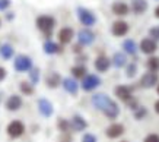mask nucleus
<instances>
[{
	"instance_id": "43",
	"label": "nucleus",
	"mask_w": 159,
	"mask_h": 142,
	"mask_svg": "<svg viewBox=\"0 0 159 142\" xmlns=\"http://www.w3.org/2000/svg\"><path fill=\"white\" fill-rule=\"evenodd\" d=\"M2 100H3V92H0V103H2Z\"/></svg>"
},
{
	"instance_id": "23",
	"label": "nucleus",
	"mask_w": 159,
	"mask_h": 142,
	"mask_svg": "<svg viewBox=\"0 0 159 142\" xmlns=\"http://www.w3.org/2000/svg\"><path fill=\"white\" fill-rule=\"evenodd\" d=\"M131 9H133L134 13L142 15V13L148 9V2H146V0H133V2H131Z\"/></svg>"
},
{
	"instance_id": "25",
	"label": "nucleus",
	"mask_w": 159,
	"mask_h": 142,
	"mask_svg": "<svg viewBox=\"0 0 159 142\" xmlns=\"http://www.w3.org/2000/svg\"><path fill=\"white\" fill-rule=\"evenodd\" d=\"M111 63L114 64L116 68L120 69L127 64V57H125V54H123V53H116L112 56V59H111Z\"/></svg>"
},
{
	"instance_id": "3",
	"label": "nucleus",
	"mask_w": 159,
	"mask_h": 142,
	"mask_svg": "<svg viewBox=\"0 0 159 142\" xmlns=\"http://www.w3.org/2000/svg\"><path fill=\"white\" fill-rule=\"evenodd\" d=\"M76 12H77V18L80 21V24H82L85 28H91V26H93V25L97 24V16L93 15L89 9L79 6Z\"/></svg>"
},
{
	"instance_id": "29",
	"label": "nucleus",
	"mask_w": 159,
	"mask_h": 142,
	"mask_svg": "<svg viewBox=\"0 0 159 142\" xmlns=\"http://www.w3.org/2000/svg\"><path fill=\"white\" fill-rule=\"evenodd\" d=\"M28 73H29V82L32 83V85H37V83L39 82V69L32 68Z\"/></svg>"
},
{
	"instance_id": "12",
	"label": "nucleus",
	"mask_w": 159,
	"mask_h": 142,
	"mask_svg": "<svg viewBox=\"0 0 159 142\" xmlns=\"http://www.w3.org/2000/svg\"><path fill=\"white\" fill-rule=\"evenodd\" d=\"M111 32L116 37H124L129 32V24L124 21H116L111 26Z\"/></svg>"
},
{
	"instance_id": "30",
	"label": "nucleus",
	"mask_w": 159,
	"mask_h": 142,
	"mask_svg": "<svg viewBox=\"0 0 159 142\" xmlns=\"http://www.w3.org/2000/svg\"><path fill=\"white\" fill-rule=\"evenodd\" d=\"M148 69H149L150 72H158L159 70V57H150L148 60V63H146Z\"/></svg>"
},
{
	"instance_id": "18",
	"label": "nucleus",
	"mask_w": 159,
	"mask_h": 142,
	"mask_svg": "<svg viewBox=\"0 0 159 142\" xmlns=\"http://www.w3.org/2000/svg\"><path fill=\"white\" fill-rule=\"evenodd\" d=\"M93 66H95V69H97L98 72L104 73V72H107V70L110 69L111 60L108 59L107 56H98L97 59H95V63H93Z\"/></svg>"
},
{
	"instance_id": "40",
	"label": "nucleus",
	"mask_w": 159,
	"mask_h": 142,
	"mask_svg": "<svg viewBox=\"0 0 159 142\" xmlns=\"http://www.w3.org/2000/svg\"><path fill=\"white\" fill-rule=\"evenodd\" d=\"M15 18V13L13 12H7V15H6V19L7 21H12Z\"/></svg>"
},
{
	"instance_id": "27",
	"label": "nucleus",
	"mask_w": 159,
	"mask_h": 142,
	"mask_svg": "<svg viewBox=\"0 0 159 142\" xmlns=\"http://www.w3.org/2000/svg\"><path fill=\"white\" fill-rule=\"evenodd\" d=\"M123 49H124L125 53L136 54V51H137V45H136L134 40H125L124 43H123Z\"/></svg>"
},
{
	"instance_id": "33",
	"label": "nucleus",
	"mask_w": 159,
	"mask_h": 142,
	"mask_svg": "<svg viewBox=\"0 0 159 142\" xmlns=\"http://www.w3.org/2000/svg\"><path fill=\"white\" fill-rule=\"evenodd\" d=\"M149 35L152 37V40H153V41L159 40V26H153V28H150V30H149Z\"/></svg>"
},
{
	"instance_id": "42",
	"label": "nucleus",
	"mask_w": 159,
	"mask_h": 142,
	"mask_svg": "<svg viewBox=\"0 0 159 142\" xmlns=\"http://www.w3.org/2000/svg\"><path fill=\"white\" fill-rule=\"evenodd\" d=\"M155 16H156V18H159V6L155 9Z\"/></svg>"
},
{
	"instance_id": "36",
	"label": "nucleus",
	"mask_w": 159,
	"mask_h": 142,
	"mask_svg": "<svg viewBox=\"0 0 159 142\" xmlns=\"http://www.w3.org/2000/svg\"><path fill=\"white\" fill-rule=\"evenodd\" d=\"M72 136L69 135V133H63L61 136H60V142H72Z\"/></svg>"
},
{
	"instance_id": "28",
	"label": "nucleus",
	"mask_w": 159,
	"mask_h": 142,
	"mask_svg": "<svg viewBox=\"0 0 159 142\" xmlns=\"http://www.w3.org/2000/svg\"><path fill=\"white\" fill-rule=\"evenodd\" d=\"M57 127H58V130L61 133H69V130H70V122L69 120H66V119H63L60 117L57 120Z\"/></svg>"
},
{
	"instance_id": "2",
	"label": "nucleus",
	"mask_w": 159,
	"mask_h": 142,
	"mask_svg": "<svg viewBox=\"0 0 159 142\" xmlns=\"http://www.w3.org/2000/svg\"><path fill=\"white\" fill-rule=\"evenodd\" d=\"M35 25H37V28L45 35V38H50L51 34H53L54 26H56V19L50 15H41L37 18Z\"/></svg>"
},
{
	"instance_id": "21",
	"label": "nucleus",
	"mask_w": 159,
	"mask_h": 142,
	"mask_svg": "<svg viewBox=\"0 0 159 142\" xmlns=\"http://www.w3.org/2000/svg\"><path fill=\"white\" fill-rule=\"evenodd\" d=\"M43 49H44V53H45V54H57V53H61V47H60V44L54 43V41H51V40H47V41L44 43Z\"/></svg>"
},
{
	"instance_id": "31",
	"label": "nucleus",
	"mask_w": 159,
	"mask_h": 142,
	"mask_svg": "<svg viewBox=\"0 0 159 142\" xmlns=\"http://www.w3.org/2000/svg\"><path fill=\"white\" fill-rule=\"evenodd\" d=\"M125 72H127V76L129 78H133L136 73H137V64H134V63H130L129 66H127V69H125Z\"/></svg>"
},
{
	"instance_id": "11",
	"label": "nucleus",
	"mask_w": 159,
	"mask_h": 142,
	"mask_svg": "<svg viewBox=\"0 0 159 142\" xmlns=\"http://www.w3.org/2000/svg\"><path fill=\"white\" fill-rule=\"evenodd\" d=\"M38 110L44 117H50V116H53V113H54L53 104L47 98H39L38 100Z\"/></svg>"
},
{
	"instance_id": "16",
	"label": "nucleus",
	"mask_w": 159,
	"mask_h": 142,
	"mask_svg": "<svg viewBox=\"0 0 159 142\" xmlns=\"http://www.w3.org/2000/svg\"><path fill=\"white\" fill-rule=\"evenodd\" d=\"M61 85H63V88H64V91H67V92L72 94V95H76L77 91H79V83L76 82L75 78L61 79Z\"/></svg>"
},
{
	"instance_id": "4",
	"label": "nucleus",
	"mask_w": 159,
	"mask_h": 142,
	"mask_svg": "<svg viewBox=\"0 0 159 142\" xmlns=\"http://www.w3.org/2000/svg\"><path fill=\"white\" fill-rule=\"evenodd\" d=\"M13 68L16 72H20V73L29 72L31 69L34 68L32 59H31L29 56H26V54H19V56H16L13 60Z\"/></svg>"
},
{
	"instance_id": "17",
	"label": "nucleus",
	"mask_w": 159,
	"mask_h": 142,
	"mask_svg": "<svg viewBox=\"0 0 159 142\" xmlns=\"http://www.w3.org/2000/svg\"><path fill=\"white\" fill-rule=\"evenodd\" d=\"M116 95L117 98H120V100H123L124 103H129L131 98V89L130 87H127V85H118L116 88Z\"/></svg>"
},
{
	"instance_id": "44",
	"label": "nucleus",
	"mask_w": 159,
	"mask_h": 142,
	"mask_svg": "<svg viewBox=\"0 0 159 142\" xmlns=\"http://www.w3.org/2000/svg\"><path fill=\"white\" fill-rule=\"evenodd\" d=\"M0 26H2V19H0Z\"/></svg>"
},
{
	"instance_id": "39",
	"label": "nucleus",
	"mask_w": 159,
	"mask_h": 142,
	"mask_svg": "<svg viewBox=\"0 0 159 142\" xmlns=\"http://www.w3.org/2000/svg\"><path fill=\"white\" fill-rule=\"evenodd\" d=\"M146 113H148V111H146L145 108H139V111L136 113V117H137V119H142V116H143V114H146Z\"/></svg>"
},
{
	"instance_id": "32",
	"label": "nucleus",
	"mask_w": 159,
	"mask_h": 142,
	"mask_svg": "<svg viewBox=\"0 0 159 142\" xmlns=\"http://www.w3.org/2000/svg\"><path fill=\"white\" fill-rule=\"evenodd\" d=\"M82 142H98V139L93 133H85L82 136Z\"/></svg>"
},
{
	"instance_id": "10",
	"label": "nucleus",
	"mask_w": 159,
	"mask_h": 142,
	"mask_svg": "<svg viewBox=\"0 0 159 142\" xmlns=\"http://www.w3.org/2000/svg\"><path fill=\"white\" fill-rule=\"evenodd\" d=\"M73 37H75V31H73L70 26H64V28H61L57 34L58 41H60V44H63V45L72 43Z\"/></svg>"
},
{
	"instance_id": "24",
	"label": "nucleus",
	"mask_w": 159,
	"mask_h": 142,
	"mask_svg": "<svg viewBox=\"0 0 159 142\" xmlns=\"http://www.w3.org/2000/svg\"><path fill=\"white\" fill-rule=\"evenodd\" d=\"M70 72H72L75 79H82L85 75H88V69L85 64H76V66H73L70 69Z\"/></svg>"
},
{
	"instance_id": "9",
	"label": "nucleus",
	"mask_w": 159,
	"mask_h": 142,
	"mask_svg": "<svg viewBox=\"0 0 159 142\" xmlns=\"http://www.w3.org/2000/svg\"><path fill=\"white\" fill-rule=\"evenodd\" d=\"M5 106L9 111H18V110L22 107V97L18 95V94H12V95H9V98L6 100Z\"/></svg>"
},
{
	"instance_id": "15",
	"label": "nucleus",
	"mask_w": 159,
	"mask_h": 142,
	"mask_svg": "<svg viewBox=\"0 0 159 142\" xmlns=\"http://www.w3.org/2000/svg\"><path fill=\"white\" fill-rule=\"evenodd\" d=\"M61 79L63 78L60 76V73H57V72H50V73H47V76H45V85L51 89H56L57 87L61 85Z\"/></svg>"
},
{
	"instance_id": "14",
	"label": "nucleus",
	"mask_w": 159,
	"mask_h": 142,
	"mask_svg": "<svg viewBox=\"0 0 159 142\" xmlns=\"http://www.w3.org/2000/svg\"><path fill=\"white\" fill-rule=\"evenodd\" d=\"M123 133H124V126L120 125V123H112L111 126L107 127V130H105V135L108 138H111V139L120 138Z\"/></svg>"
},
{
	"instance_id": "41",
	"label": "nucleus",
	"mask_w": 159,
	"mask_h": 142,
	"mask_svg": "<svg viewBox=\"0 0 159 142\" xmlns=\"http://www.w3.org/2000/svg\"><path fill=\"white\" fill-rule=\"evenodd\" d=\"M155 111L159 113V101H156V103H155Z\"/></svg>"
},
{
	"instance_id": "34",
	"label": "nucleus",
	"mask_w": 159,
	"mask_h": 142,
	"mask_svg": "<svg viewBox=\"0 0 159 142\" xmlns=\"http://www.w3.org/2000/svg\"><path fill=\"white\" fill-rule=\"evenodd\" d=\"M9 6H10V0H0V10H2V12L7 10Z\"/></svg>"
},
{
	"instance_id": "26",
	"label": "nucleus",
	"mask_w": 159,
	"mask_h": 142,
	"mask_svg": "<svg viewBox=\"0 0 159 142\" xmlns=\"http://www.w3.org/2000/svg\"><path fill=\"white\" fill-rule=\"evenodd\" d=\"M19 89L24 95H32V94L35 92L34 85L31 82H26V81H22V82L19 83Z\"/></svg>"
},
{
	"instance_id": "7",
	"label": "nucleus",
	"mask_w": 159,
	"mask_h": 142,
	"mask_svg": "<svg viewBox=\"0 0 159 142\" xmlns=\"http://www.w3.org/2000/svg\"><path fill=\"white\" fill-rule=\"evenodd\" d=\"M159 81V76L156 72H146L143 76H142V79H140V87L142 88H153L155 85L158 83Z\"/></svg>"
},
{
	"instance_id": "19",
	"label": "nucleus",
	"mask_w": 159,
	"mask_h": 142,
	"mask_svg": "<svg viewBox=\"0 0 159 142\" xmlns=\"http://www.w3.org/2000/svg\"><path fill=\"white\" fill-rule=\"evenodd\" d=\"M70 126L76 130V132H82L88 127V122L82 116H79V114H75L72 117V122H70Z\"/></svg>"
},
{
	"instance_id": "8",
	"label": "nucleus",
	"mask_w": 159,
	"mask_h": 142,
	"mask_svg": "<svg viewBox=\"0 0 159 142\" xmlns=\"http://www.w3.org/2000/svg\"><path fill=\"white\" fill-rule=\"evenodd\" d=\"M77 41L80 45H91L95 41V34L89 28H83L77 32Z\"/></svg>"
},
{
	"instance_id": "22",
	"label": "nucleus",
	"mask_w": 159,
	"mask_h": 142,
	"mask_svg": "<svg viewBox=\"0 0 159 142\" xmlns=\"http://www.w3.org/2000/svg\"><path fill=\"white\" fill-rule=\"evenodd\" d=\"M13 54H15L13 45L7 44V43H5V44L0 45V56H2V59L10 60L12 57H13Z\"/></svg>"
},
{
	"instance_id": "37",
	"label": "nucleus",
	"mask_w": 159,
	"mask_h": 142,
	"mask_svg": "<svg viewBox=\"0 0 159 142\" xmlns=\"http://www.w3.org/2000/svg\"><path fill=\"white\" fill-rule=\"evenodd\" d=\"M6 76H7V70H6L5 68H2V66H0V82H2V81H5Z\"/></svg>"
},
{
	"instance_id": "5",
	"label": "nucleus",
	"mask_w": 159,
	"mask_h": 142,
	"mask_svg": "<svg viewBox=\"0 0 159 142\" xmlns=\"http://www.w3.org/2000/svg\"><path fill=\"white\" fill-rule=\"evenodd\" d=\"M99 85H101V78L93 73L85 75L82 78V82H80V87H82L83 91H93Z\"/></svg>"
},
{
	"instance_id": "6",
	"label": "nucleus",
	"mask_w": 159,
	"mask_h": 142,
	"mask_svg": "<svg viewBox=\"0 0 159 142\" xmlns=\"http://www.w3.org/2000/svg\"><path fill=\"white\" fill-rule=\"evenodd\" d=\"M7 135H9L10 138H13V139H16V138H19L24 135L25 132V125L20 120H13V122H10L9 125H7Z\"/></svg>"
},
{
	"instance_id": "45",
	"label": "nucleus",
	"mask_w": 159,
	"mask_h": 142,
	"mask_svg": "<svg viewBox=\"0 0 159 142\" xmlns=\"http://www.w3.org/2000/svg\"><path fill=\"white\" fill-rule=\"evenodd\" d=\"M158 92H159V85H158Z\"/></svg>"
},
{
	"instance_id": "38",
	"label": "nucleus",
	"mask_w": 159,
	"mask_h": 142,
	"mask_svg": "<svg viewBox=\"0 0 159 142\" xmlns=\"http://www.w3.org/2000/svg\"><path fill=\"white\" fill-rule=\"evenodd\" d=\"M82 47H83V45H80V44H76V45H73V53H76V54L82 53Z\"/></svg>"
},
{
	"instance_id": "35",
	"label": "nucleus",
	"mask_w": 159,
	"mask_h": 142,
	"mask_svg": "<svg viewBox=\"0 0 159 142\" xmlns=\"http://www.w3.org/2000/svg\"><path fill=\"white\" fill-rule=\"evenodd\" d=\"M145 142H159V135H155V133L148 135V136L145 138Z\"/></svg>"
},
{
	"instance_id": "20",
	"label": "nucleus",
	"mask_w": 159,
	"mask_h": 142,
	"mask_svg": "<svg viewBox=\"0 0 159 142\" xmlns=\"http://www.w3.org/2000/svg\"><path fill=\"white\" fill-rule=\"evenodd\" d=\"M111 9H112V13L117 16H125L129 15V10L130 7L125 5L124 2H114L112 6H111Z\"/></svg>"
},
{
	"instance_id": "13",
	"label": "nucleus",
	"mask_w": 159,
	"mask_h": 142,
	"mask_svg": "<svg viewBox=\"0 0 159 142\" xmlns=\"http://www.w3.org/2000/svg\"><path fill=\"white\" fill-rule=\"evenodd\" d=\"M140 50H142V53L145 54H153L158 50L156 41H153L152 38H143L140 41Z\"/></svg>"
},
{
	"instance_id": "46",
	"label": "nucleus",
	"mask_w": 159,
	"mask_h": 142,
	"mask_svg": "<svg viewBox=\"0 0 159 142\" xmlns=\"http://www.w3.org/2000/svg\"><path fill=\"white\" fill-rule=\"evenodd\" d=\"M121 142H129V141H121Z\"/></svg>"
},
{
	"instance_id": "1",
	"label": "nucleus",
	"mask_w": 159,
	"mask_h": 142,
	"mask_svg": "<svg viewBox=\"0 0 159 142\" xmlns=\"http://www.w3.org/2000/svg\"><path fill=\"white\" fill-rule=\"evenodd\" d=\"M92 104L93 107L99 110V111L104 113V116L108 119H117L118 114H120V107L118 104L111 100L107 94H102V92H98V94H93L92 95Z\"/></svg>"
}]
</instances>
